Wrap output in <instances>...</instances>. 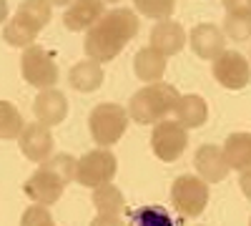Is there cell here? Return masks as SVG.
<instances>
[{
	"mask_svg": "<svg viewBox=\"0 0 251 226\" xmlns=\"http://www.w3.org/2000/svg\"><path fill=\"white\" fill-rule=\"evenodd\" d=\"M38 28H33L28 20H23L20 15H13L8 23H5V30H3V40L13 48H28L35 43L38 38Z\"/></svg>",
	"mask_w": 251,
	"mask_h": 226,
	"instance_id": "cell-21",
	"label": "cell"
},
{
	"mask_svg": "<svg viewBox=\"0 0 251 226\" xmlns=\"http://www.w3.org/2000/svg\"><path fill=\"white\" fill-rule=\"evenodd\" d=\"M208 196H211V191H208V183L201 176L181 174L171 186V203L183 219L201 216L208 206Z\"/></svg>",
	"mask_w": 251,
	"mask_h": 226,
	"instance_id": "cell-4",
	"label": "cell"
},
{
	"mask_svg": "<svg viewBox=\"0 0 251 226\" xmlns=\"http://www.w3.org/2000/svg\"><path fill=\"white\" fill-rule=\"evenodd\" d=\"M53 133H50V126L46 123H28L23 128V133L18 136V146H20V153H23L28 161H35V163H43L46 158H50L53 153Z\"/></svg>",
	"mask_w": 251,
	"mask_h": 226,
	"instance_id": "cell-11",
	"label": "cell"
},
{
	"mask_svg": "<svg viewBox=\"0 0 251 226\" xmlns=\"http://www.w3.org/2000/svg\"><path fill=\"white\" fill-rule=\"evenodd\" d=\"M133 221H136V224H146V226H169V224H171L169 214H166L163 209H156V206H149V209L136 211Z\"/></svg>",
	"mask_w": 251,
	"mask_h": 226,
	"instance_id": "cell-28",
	"label": "cell"
},
{
	"mask_svg": "<svg viewBox=\"0 0 251 226\" xmlns=\"http://www.w3.org/2000/svg\"><path fill=\"white\" fill-rule=\"evenodd\" d=\"M66 186H68V183L63 181L53 169H48L46 163H40V169H38L28 181H25L23 191H25V196H28L30 201H35V203H46V206H50V203L60 201L63 191H66Z\"/></svg>",
	"mask_w": 251,
	"mask_h": 226,
	"instance_id": "cell-9",
	"label": "cell"
},
{
	"mask_svg": "<svg viewBox=\"0 0 251 226\" xmlns=\"http://www.w3.org/2000/svg\"><path fill=\"white\" fill-rule=\"evenodd\" d=\"M188 146V128H183L178 121H158L153 123V133H151V151L156 158L174 163L183 156Z\"/></svg>",
	"mask_w": 251,
	"mask_h": 226,
	"instance_id": "cell-7",
	"label": "cell"
},
{
	"mask_svg": "<svg viewBox=\"0 0 251 226\" xmlns=\"http://www.w3.org/2000/svg\"><path fill=\"white\" fill-rule=\"evenodd\" d=\"M48 3H50V5H71L73 0H48Z\"/></svg>",
	"mask_w": 251,
	"mask_h": 226,
	"instance_id": "cell-32",
	"label": "cell"
},
{
	"mask_svg": "<svg viewBox=\"0 0 251 226\" xmlns=\"http://www.w3.org/2000/svg\"><path fill=\"white\" fill-rule=\"evenodd\" d=\"M20 73L28 80L30 86H35L38 91L43 88H53L60 78V71L55 66V60L50 58V53L40 46H28L23 48V55H20Z\"/></svg>",
	"mask_w": 251,
	"mask_h": 226,
	"instance_id": "cell-5",
	"label": "cell"
},
{
	"mask_svg": "<svg viewBox=\"0 0 251 226\" xmlns=\"http://www.w3.org/2000/svg\"><path fill=\"white\" fill-rule=\"evenodd\" d=\"M224 158L228 163L231 171H244V169H251V133H231L226 141H224Z\"/></svg>",
	"mask_w": 251,
	"mask_h": 226,
	"instance_id": "cell-20",
	"label": "cell"
},
{
	"mask_svg": "<svg viewBox=\"0 0 251 226\" xmlns=\"http://www.w3.org/2000/svg\"><path fill=\"white\" fill-rule=\"evenodd\" d=\"M249 224H251V219H249Z\"/></svg>",
	"mask_w": 251,
	"mask_h": 226,
	"instance_id": "cell-34",
	"label": "cell"
},
{
	"mask_svg": "<svg viewBox=\"0 0 251 226\" xmlns=\"http://www.w3.org/2000/svg\"><path fill=\"white\" fill-rule=\"evenodd\" d=\"M103 3H118V0H103Z\"/></svg>",
	"mask_w": 251,
	"mask_h": 226,
	"instance_id": "cell-33",
	"label": "cell"
},
{
	"mask_svg": "<svg viewBox=\"0 0 251 226\" xmlns=\"http://www.w3.org/2000/svg\"><path fill=\"white\" fill-rule=\"evenodd\" d=\"M138 33V15L128 8H116L111 13H103L98 23H93L86 30V55L98 60V63H108L113 60L128 40H133Z\"/></svg>",
	"mask_w": 251,
	"mask_h": 226,
	"instance_id": "cell-1",
	"label": "cell"
},
{
	"mask_svg": "<svg viewBox=\"0 0 251 226\" xmlns=\"http://www.w3.org/2000/svg\"><path fill=\"white\" fill-rule=\"evenodd\" d=\"M128 111L118 103H98L91 116H88V131H91V138L98 143V146L108 149L113 143H118L128 128Z\"/></svg>",
	"mask_w": 251,
	"mask_h": 226,
	"instance_id": "cell-3",
	"label": "cell"
},
{
	"mask_svg": "<svg viewBox=\"0 0 251 226\" xmlns=\"http://www.w3.org/2000/svg\"><path fill=\"white\" fill-rule=\"evenodd\" d=\"M106 8H103V0H73L68 5L66 15H63V25L73 33L88 30L93 23L103 18Z\"/></svg>",
	"mask_w": 251,
	"mask_h": 226,
	"instance_id": "cell-15",
	"label": "cell"
},
{
	"mask_svg": "<svg viewBox=\"0 0 251 226\" xmlns=\"http://www.w3.org/2000/svg\"><path fill=\"white\" fill-rule=\"evenodd\" d=\"M221 3H224L226 13H236V15L251 13V0H221Z\"/></svg>",
	"mask_w": 251,
	"mask_h": 226,
	"instance_id": "cell-29",
	"label": "cell"
},
{
	"mask_svg": "<svg viewBox=\"0 0 251 226\" xmlns=\"http://www.w3.org/2000/svg\"><path fill=\"white\" fill-rule=\"evenodd\" d=\"M194 166L206 183H219L228 176V171H231L226 158H224L221 146H216V143H203L194 156Z\"/></svg>",
	"mask_w": 251,
	"mask_h": 226,
	"instance_id": "cell-13",
	"label": "cell"
},
{
	"mask_svg": "<svg viewBox=\"0 0 251 226\" xmlns=\"http://www.w3.org/2000/svg\"><path fill=\"white\" fill-rule=\"evenodd\" d=\"M166 55L161 50H156L153 46L149 48H141L133 58V71L141 80H146V83H156V80H161L166 75Z\"/></svg>",
	"mask_w": 251,
	"mask_h": 226,
	"instance_id": "cell-18",
	"label": "cell"
},
{
	"mask_svg": "<svg viewBox=\"0 0 251 226\" xmlns=\"http://www.w3.org/2000/svg\"><path fill=\"white\" fill-rule=\"evenodd\" d=\"M23 20H28V23L38 30H43L48 23H50V15H53V5L48 3V0H23V3L18 5V13Z\"/></svg>",
	"mask_w": 251,
	"mask_h": 226,
	"instance_id": "cell-22",
	"label": "cell"
},
{
	"mask_svg": "<svg viewBox=\"0 0 251 226\" xmlns=\"http://www.w3.org/2000/svg\"><path fill=\"white\" fill-rule=\"evenodd\" d=\"M43 163H46L48 169H53V171H55L63 181H66V183L75 181V163H78L75 156H71V153H58V156L46 158Z\"/></svg>",
	"mask_w": 251,
	"mask_h": 226,
	"instance_id": "cell-26",
	"label": "cell"
},
{
	"mask_svg": "<svg viewBox=\"0 0 251 226\" xmlns=\"http://www.w3.org/2000/svg\"><path fill=\"white\" fill-rule=\"evenodd\" d=\"M151 46L156 50H161L166 58L169 55H176L183 50L186 46V30L176 23V20H158L151 30Z\"/></svg>",
	"mask_w": 251,
	"mask_h": 226,
	"instance_id": "cell-16",
	"label": "cell"
},
{
	"mask_svg": "<svg viewBox=\"0 0 251 226\" xmlns=\"http://www.w3.org/2000/svg\"><path fill=\"white\" fill-rule=\"evenodd\" d=\"M224 35L228 40H236V43H244V40L251 38V13H228L224 20Z\"/></svg>",
	"mask_w": 251,
	"mask_h": 226,
	"instance_id": "cell-24",
	"label": "cell"
},
{
	"mask_svg": "<svg viewBox=\"0 0 251 226\" xmlns=\"http://www.w3.org/2000/svg\"><path fill=\"white\" fill-rule=\"evenodd\" d=\"M214 78L228 91H241L251 80V66L246 55L236 50H224L219 58H214Z\"/></svg>",
	"mask_w": 251,
	"mask_h": 226,
	"instance_id": "cell-8",
	"label": "cell"
},
{
	"mask_svg": "<svg viewBox=\"0 0 251 226\" xmlns=\"http://www.w3.org/2000/svg\"><path fill=\"white\" fill-rule=\"evenodd\" d=\"M68 86L78 93H93L103 86V68L98 60H80L68 71Z\"/></svg>",
	"mask_w": 251,
	"mask_h": 226,
	"instance_id": "cell-17",
	"label": "cell"
},
{
	"mask_svg": "<svg viewBox=\"0 0 251 226\" xmlns=\"http://www.w3.org/2000/svg\"><path fill=\"white\" fill-rule=\"evenodd\" d=\"M23 128H25V123H23L20 111L10 103V100H0V138L13 141L23 133Z\"/></svg>",
	"mask_w": 251,
	"mask_h": 226,
	"instance_id": "cell-23",
	"label": "cell"
},
{
	"mask_svg": "<svg viewBox=\"0 0 251 226\" xmlns=\"http://www.w3.org/2000/svg\"><path fill=\"white\" fill-rule=\"evenodd\" d=\"M33 113L40 123H46V126H58V123H63L68 116L66 93H60L55 88H43L38 93L35 103H33Z\"/></svg>",
	"mask_w": 251,
	"mask_h": 226,
	"instance_id": "cell-14",
	"label": "cell"
},
{
	"mask_svg": "<svg viewBox=\"0 0 251 226\" xmlns=\"http://www.w3.org/2000/svg\"><path fill=\"white\" fill-rule=\"evenodd\" d=\"M20 224L23 226H53V214L48 211L46 203H33V206H28L23 211V216H20Z\"/></svg>",
	"mask_w": 251,
	"mask_h": 226,
	"instance_id": "cell-27",
	"label": "cell"
},
{
	"mask_svg": "<svg viewBox=\"0 0 251 226\" xmlns=\"http://www.w3.org/2000/svg\"><path fill=\"white\" fill-rule=\"evenodd\" d=\"M178 98L181 93L171 83H163V80L146 83L141 91L133 93L131 103H128V116L131 121L141 123V126H151V123L163 121L171 111H176Z\"/></svg>",
	"mask_w": 251,
	"mask_h": 226,
	"instance_id": "cell-2",
	"label": "cell"
},
{
	"mask_svg": "<svg viewBox=\"0 0 251 226\" xmlns=\"http://www.w3.org/2000/svg\"><path fill=\"white\" fill-rule=\"evenodd\" d=\"M8 20V0H0V23Z\"/></svg>",
	"mask_w": 251,
	"mask_h": 226,
	"instance_id": "cell-31",
	"label": "cell"
},
{
	"mask_svg": "<svg viewBox=\"0 0 251 226\" xmlns=\"http://www.w3.org/2000/svg\"><path fill=\"white\" fill-rule=\"evenodd\" d=\"M116 169H118L116 156L108 149L98 146V149H93L86 156L78 158V163H75V181L80 183V186H86V189H96V186H100V183L113 181Z\"/></svg>",
	"mask_w": 251,
	"mask_h": 226,
	"instance_id": "cell-6",
	"label": "cell"
},
{
	"mask_svg": "<svg viewBox=\"0 0 251 226\" xmlns=\"http://www.w3.org/2000/svg\"><path fill=\"white\" fill-rule=\"evenodd\" d=\"M93 206H96V219L91 221L93 226H103V224H108V226H113V224H123L121 221V214H123V209H126V199H123V194H121V189L118 186H113V183L108 181V183H100V186H96L93 189Z\"/></svg>",
	"mask_w": 251,
	"mask_h": 226,
	"instance_id": "cell-10",
	"label": "cell"
},
{
	"mask_svg": "<svg viewBox=\"0 0 251 226\" xmlns=\"http://www.w3.org/2000/svg\"><path fill=\"white\" fill-rule=\"evenodd\" d=\"M241 176H239V189H241V194L251 201V169H244V171H239Z\"/></svg>",
	"mask_w": 251,
	"mask_h": 226,
	"instance_id": "cell-30",
	"label": "cell"
},
{
	"mask_svg": "<svg viewBox=\"0 0 251 226\" xmlns=\"http://www.w3.org/2000/svg\"><path fill=\"white\" fill-rule=\"evenodd\" d=\"M133 8L153 20H166L176 10V0H133Z\"/></svg>",
	"mask_w": 251,
	"mask_h": 226,
	"instance_id": "cell-25",
	"label": "cell"
},
{
	"mask_svg": "<svg viewBox=\"0 0 251 226\" xmlns=\"http://www.w3.org/2000/svg\"><path fill=\"white\" fill-rule=\"evenodd\" d=\"M174 113H176V121L183 128H201L208 121V106H206V100L196 93L181 96Z\"/></svg>",
	"mask_w": 251,
	"mask_h": 226,
	"instance_id": "cell-19",
	"label": "cell"
},
{
	"mask_svg": "<svg viewBox=\"0 0 251 226\" xmlns=\"http://www.w3.org/2000/svg\"><path fill=\"white\" fill-rule=\"evenodd\" d=\"M188 46H191V50L199 58L214 60L226 50V35L214 23H199V25H194L191 33H188Z\"/></svg>",
	"mask_w": 251,
	"mask_h": 226,
	"instance_id": "cell-12",
	"label": "cell"
}]
</instances>
